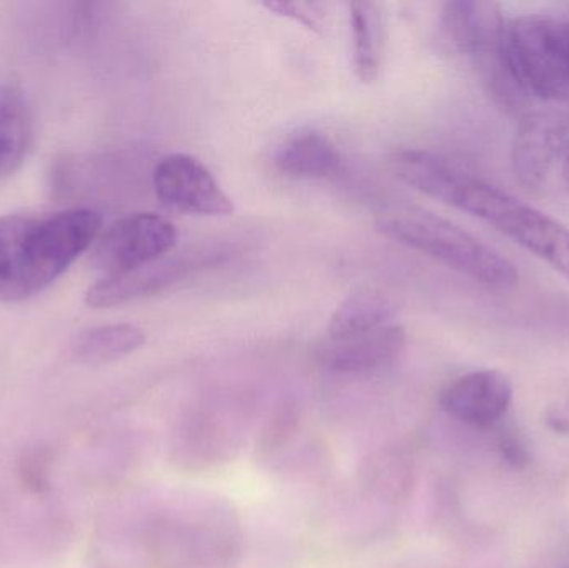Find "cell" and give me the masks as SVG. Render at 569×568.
<instances>
[{
	"label": "cell",
	"mask_w": 569,
	"mask_h": 568,
	"mask_svg": "<svg viewBox=\"0 0 569 568\" xmlns=\"http://www.w3.org/2000/svg\"><path fill=\"white\" fill-rule=\"evenodd\" d=\"M390 167L401 182L477 217L553 267L569 282V229L553 217L425 150H395Z\"/></svg>",
	"instance_id": "1"
},
{
	"label": "cell",
	"mask_w": 569,
	"mask_h": 568,
	"mask_svg": "<svg viewBox=\"0 0 569 568\" xmlns=\"http://www.w3.org/2000/svg\"><path fill=\"white\" fill-rule=\"evenodd\" d=\"M90 209L0 217V302H19L59 279L99 236Z\"/></svg>",
	"instance_id": "2"
},
{
	"label": "cell",
	"mask_w": 569,
	"mask_h": 568,
	"mask_svg": "<svg viewBox=\"0 0 569 568\" xmlns=\"http://www.w3.org/2000/svg\"><path fill=\"white\" fill-rule=\"evenodd\" d=\"M377 230L491 289L507 290L518 282L517 269L507 257L423 207L407 203L388 207L378 213Z\"/></svg>",
	"instance_id": "3"
},
{
	"label": "cell",
	"mask_w": 569,
	"mask_h": 568,
	"mask_svg": "<svg viewBox=\"0 0 569 568\" xmlns=\"http://www.w3.org/2000/svg\"><path fill=\"white\" fill-rule=\"evenodd\" d=\"M505 39L521 92L569 106V17H515L507 20Z\"/></svg>",
	"instance_id": "4"
},
{
	"label": "cell",
	"mask_w": 569,
	"mask_h": 568,
	"mask_svg": "<svg viewBox=\"0 0 569 568\" xmlns=\"http://www.w3.org/2000/svg\"><path fill=\"white\" fill-rule=\"evenodd\" d=\"M507 20L495 3L448 2L441 12L440 36L450 49L473 60L498 100L515 107L525 93L508 62Z\"/></svg>",
	"instance_id": "5"
},
{
	"label": "cell",
	"mask_w": 569,
	"mask_h": 568,
	"mask_svg": "<svg viewBox=\"0 0 569 568\" xmlns=\"http://www.w3.org/2000/svg\"><path fill=\"white\" fill-rule=\"evenodd\" d=\"M177 229L166 217L140 212L117 220L93 249V269L107 277L123 276L170 253Z\"/></svg>",
	"instance_id": "6"
},
{
	"label": "cell",
	"mask_w": 569,
	"mask_h": 568,
	"mask_svg": "<svg viewBox=\"0 0 569 568\" xmlns=\"http://www.w3.org/2000/svg\"><path fill=\"white\" fill-rule=\"evenodd\" d=\"M513 166L521 182L535 189L558 179L569 183L568 113H527L515 136Z\"/></svg>",
	"instance_id": "7"
},
{
	"label": "cell",
	"mask_w": 569,
	"mask_h": 568,
	"mask_svg": "<svg viewBox=\"0 0 569 568\" xmlns=\"http://www.w3.org/2000/svg\"><path fill=\"white\" fill-rule=\"evenodd\" d=\"M157 199L177 212L202 217L232 216L236 206L213 173L189 153H170L152 176Z\"/></svg>",
	"instance_id": "8"
},
{
	"label": "cell",
	"mask_w": 569,
	"mask_h": 568,
	"mask_svg": "<svg viewBox=\"0 0 569 568\" xmlns=\"http://www.w3.org/2000/svg\"><path fill=\"white\" fill-rule=\"evenodd\" d=\"M223 249H190L176 256L160 257L140 269L123 276L107 277L87 292V303L96 309L122 306L140 297L152 296L179 282L193 270L203 269L207 263L217 262L229 256Z\"/></svg>",
	"instance_id": "9"
},
{
	"label": "cell",
	"mask_w": 569,
	"mask_h": 568,
	"mask_svg": "<svg viewBox=\"0 0 569 568\" xmlns=\"http://www.w3.org/2000/svg\"><path fill=\"white\" fill-rule=\"evenodd\" d=\"M513 399V386L500 370L467 373L441 393V407L460 422L490 429L503 419Z\"/></svg>",
	"instance_id": "10"
},
{
	"label": "cell",
	"mask_w": 569,
	"mask_h": 568,
	"mask_svg": "<svg viewBox=\"0 0 569 568\" xmlns=\"http://www.w3.org/2000/svg\"><path fill=\"white\" fill-rule=\"evenodd\" d=\"M405 346L407 332L403 327L388 323L350 339H328L318 350V359L328 369L337 372H373L397 362L403 353Z\"/></svg>",
	"instance_id": "11"
},
{
	"label": "cell",
	"mask_w": 569,
	"mask_h": 568,
	"mask_svg": "<svg viewBox=\"0 0 569 568\" xmlns=\"http://www.w3.org/2000/svg\"><path fill=\"white\" fill-rule=\"evenodd\" d=\"M283 176L295 179H327L341 167L337 143L317 129H300L284 137L273 153Z\"/></svg>",
	"instance_id": "12"
},
{
	"label": "cell",
	"mask_w": 569,
	"mask_h": 568,
	"mask_svg": "<svg viewBox=\"0 0 569 568\" xmlns=\"http://www.w3.org/2000/svg\"><path fill=\"white\" fill-rule=\"evenodd\" d=\"M353 70L361 83H373L380 77L385 59V22L380 6L375 2L348 3Z\"/></svg>",
	"instance_id": "13"
},
{
	"label": "cell",
	"mask_w": 569,
	"mask_h": 568,
	"mask_svg": "<svg viewBox=\"0 0 569 568\" xmlns=\"http://www.w3.org/2000/svg\"><path fill=\"white\" fill-rule=\"evenodd\" d=\"M146 332L130 323H110L86 330L73 340L72 353L87 366L116 362L146 343Z\"/></svg>",
	"instance_id": "14"
},
{
	"label": "cell",
	"mask_w": 569,
	"mask_h": 568,
	"mask_svg": "<svg viewBox=\"0 0 569 568\" xmlns=\"http://www.w3.org/2000/svg\"><path fill=\"white\" fill-rule=\"evenodd\" d=\"M393 316V306L381 293L371 292V290L351 293L331 316L328 323V339H350V337L371 332L391 323Z\"/></svg>",
	"instance_id": "15"
},
{
	"label": "cell",
	"mask_w": 569,
	"mask_h": 568,
	"mask_svg": "<svg viewBox=\"0 0 569 568\" xmlns=\"http://www.w3.org/2000/svg\"><path fill=\"white\" fill-rule=\"evenodd\" d=\"M50 467H52V454L46 447H37L23 454L20 459L19 476L22 486L29 492L43 494L50 486Z\"/></svg>",
	"instance_id": "16"
},
{
	"label": "cell",
	"mask_w": 569,
	"mask_h": 568,
	"mask_svg": "<svg viewBox=\"0 0 569 568\" xmlns=\"http://www.w3.org/2000/svg\"><path fill=\"white\" fill-rule=\"evenodd\" d=\"M270 12L287 17L308 30L321 33L325 30V12L320 3L315 2H267L263 3Z\"/></svg>",
	"instance_id": "17"
},
{
	"label": "cell",
	"mask_w": 569,
	"mask_h": 568,
	"mask_svg": "<svg viewBox=\"0 0 569 568\" xmlns=\"http://www.w3.org/2000/svg\"><path fill=\"white\" fill-rule=\"evenodd\" d=\"M23 143L16 142V140L2 139L0 137V176L13 169L20 157L26 152Z\"/></svg>",
	"instance_id": "18"
}]
</instances>
